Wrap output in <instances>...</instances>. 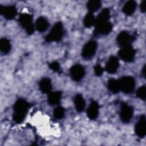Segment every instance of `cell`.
Segmentation results:
<instances>
[{"instance_id": "6da1fadb", "label": "cell", "mask_w": 146, "mask_h": 146, "mask_svg": "<svg viewBox=\"0 0 146 146\" xmlns=\"http://www.w3.org/2000/svg\"><path fill=\"white\" fill-rule=\"evenodd\" d=\"M110 10L108 8L103 9L95 19L94 34L95 35H106L109 34L113 28V25L110 22Z\"/></svg>"}, {"instance_id": "7a4b0ae2", "label": "cell", "mask_w": 146, "mask_h": 146, "mask_svg": "<svg viewBox=\"0 0 146 146\" xmlns=\"http://www.w3.org/2000/svg\"><path fill=\"white\" fill-rule=\"evenodd\" d=\"M30 107L31 104L23 98L17 99L13 106V121L17 124L22 123Z\"/></svg>"}, {"instance_id": "3957f363", "label": "cell", "mask_w": 146, "mask_h": 146, "mask_svg": "<svg viewBox=\"0 0 146 146\" xmlns=\"http://www.w3.org/2000/svg\"><path fill=\"white\" fill-rule=\"evenodd\" d=\"M64 34L63 27L61 22H56L51 28L49 33L45 38L46 42H59L62 39Z\"/></svg>"}, {"instance_id": "277c9868", "label": "cell", "mask_w": 146, "mask_h": 146, "mask_svg": "<svg viewBox=\"0 0 146 146\" xmlns=\"http://www.w3.org/2000/svg\"><path fill=\"white\" fill-rule=\"evenodd\" d=\"M18 22L28 35H31L34 32L33 23V17L28 13H22L19 15Z\"/></svg>"}, {"instance_id": "5b68a950", "label": "cell", "mask_w": 146, "mask_h": 146, "mask_svg": "<svg viewBox=\"0 0 146 146\" xmlns=\"http://www.w3.org/2000/svg\"><path fill=\"white\" fill-rule=\"evenodd\" d=\"M120 90L125 94L131 93L135 87V80L131 76H124L119 80Z\"/></svg>"}, {"instance_id": "8992f818", "label": "cell", "mask_w": 146, "mask_h": 146, "mask_svg": "<svg viewBox=\"0 0 146 146\" xmlns=\"http://www.w3.org/2000/svg\"><path fill=\"white\" fill-rule=\"evenodd\" d=\"M98 47V43L95 40H90L83 46L82 50V56L83 59L89 60L95 55Z\"/></svg>"}, {"instance_id": "52a82bcc", "label": "cell", "mask_w": 146, "mask_h": 146, "mask_svg": "<svg viewBox=\"0 0 146 146\" xmlns=\"http://www.w3.org/2000/svg\"><path fill=\"white\" fill-rule=\"evenodd\" d=\"M133 108L132 106L125 102L120 104V118L123 123H128L133 117Z\"/></svg>"}, {"instance_id": "ba28073f", "label": "cell", "mask_w": 146, "mask_h": 146, "mask_svg": "<svg viewBox=\"0 0 146 146\" xmlns=\"http://www.w3.org/2000/svg\"><path fill=\"white\" fill-rule=\"evenodd\" d=\"M136 50L131 46H127L123 47L119 51L118 55L121 59L125 62H132L135 56Z\"/></svg>"}, {"instance_id": "9c48e42d", "label": "cell", "mask_w": 146, "mask_h": 146, "mask_svg": "<svg viewBox=\"0 0 146 146\" xmlns=\"http://www.w3.org/2000/svg\"><path fill=\"white\" fill-rule=\"evenodd\" d=\"M86 74V71L83 66L80 64L73 65L70 69V75L74 81L81 80Z\"/></svg>"}, {"instance_id": "30bf717a", "label": "cell", "mask_w": 146, "mask_h": 146, "mask_svg": "<svg viewBox=\"0 0 146 146\" xmlns=\"http://www.w3.org/2000/svg\"><path fill=\"white\" fill-rule=\"evenodd\" d=\"M135 39V37L125 31H121L117 36L116 41L121 47L131 46V43Z\"/></svg>"}, {"instance_id": "8fae6325", "label": "cell", "mask_w": 146, "mask_h": 146, "mask_svg": "<svg viewBox=\"0 0 146 146\" xmlns=\"http://www.w3.org/2000/svg\"><path fill=\"white\" fill-rule=\"evenodd\" d=\"M0 13L7 20L14 19L17 14V10L14 5L0 6Z\"/></svg>"}, {"instance_id": "7c38bea8", "label": "cell", "mask_w": 146, "mask_h": 146, "mask_svg": "<svg viewBox=\"0 0 146 146\" xmlns=\"http://www.w3.org/2000/svg\"><path fill=\"white\" fill-rule=\"evenodd\" d=\"M135 132L140 138H144L146 135V119L144 115H141L135 126Z\"/></svg>"}, {"instance_id": "4fadbf2b", "label": "cell", "mask_w": 146, "mask_h": 146, "mask_svg": "<svg viewBox=\"0 0 146 146\" xmlns=\"http://www.w3.org/2000/svg\"><path fill=\"white\" fill-rule=\"evenodd\" d=\"M119 67V62L117 57L115 56H111L105 67V70L110 74H115Z\"/></svg>"}, {"instance_id": "5bb4252c", "label": "cell", "mask_w": 146, "mask_h": 146, "mask_svg": "<svg viewBox=\"0 0 146 146\" xmlns=\"http://www.w3.org/2000/svg\"><path fill=\"white\" fill-rule=\"evenodd\" d=\"M99 106L97 102L92 100L87 109V115L90 120L96 119L99 115Z\"/></svg>"}, {"instance_id": "9a60e30c", "label": "cell", "mask_w": 146, "mask_h": 146, "mask_svg": "<svg viewBox=\"0 0 146 146\" xmlns=\"http://www.w3.org/2000/svg\"><path fill=\"white\" fill-rule=\"evenodd\" d=\"M39 87L43 94H49L52 90L51 80L48 78H42L39 83Z\"/></svg>"}, {"instance_id": "2e32d148", "label": "cell", "mask_w": 146, "mask_h": 146, "mask_svg": "<svg viewBox=\"0 0 146 146\" xmlns=\"http://www.w3.org/2000/svg\"><path fill=\"white\" fill-rule=\"evenodd\" d=\"M49 27V22L48 20L41 16L39 17L35 22V27L37 31L40 33H43L47 30Z\"/></svg>"}, {"instance_id": "e0dca14e", "label": "cell", "mask_w": 146, "mask_h": 146, "mask_svg": "<svg viewBox=\"0 0 146 146\" xmlns=\"http://www.w3.org/2000/svg\"><path fill=\"white\" fill-rule=\"evenodd\" d=\"M62 98V92L60 91H56L54 92H50L48 94L47 102L50 105L54 106L60 103Z\"/></svg>"}, {"instance_id": "ac0fdd59", "label": "cell", "mask_w": 146, "mask_h": 146, "mask_svg": "<svg viewBox=\"0 0 146 146\" xmlns=\"http://www.w3.org/2000/svg\"><path fill=\"white\" fill-rule=\"evenodd\" d=\"M136 2L135 1L130 0L124 4L122 8V11L126 15L130 16L134 13L136 10Z\"/></svg>"}, {"instance_id": "d6986e66", "label": "cell", "mask_w": 146, "mask_h": 146, "mask_svg": "<svg viewBox=\"0 0 146 146\" xmlns=\"http://www.w3.org/2000/svg\"><path fill=\"white\" fill-rule=\"evenodd\" d=\"M74 103L75 108L78 112H81L84 110L86 106V102L83 96L80 94H78L75 96Z\"/></svg>"}, {"instance_id": "ffe728a7", "label": "cell", "mask_w": 146, "mask_h": 146, "mask_svg": "<svg viewBox=\"0 0 146 146\" xmlns=\"http://www.w3.org/2000/svg\"><path fill=\"white\" fill-rule=\"evenodd\" d=\"M107 88L112 94H117L120 91L119 80L115 79H110L107 82Z\"/></svg>"}, {"instance_id": "44dd1931", "label": "cell", "mask_w": 146, "mask_h": 146, "mask_svg": "<svg viewBox=\"0 0 146 146\" xmlns=\"http://www.w3.org/2000/svg\"><path fill=\"white\" fill-rule=\"evenodd\" d=\"M11 48L10 42L9 39L2 38L0 39V50L3 54H8Z\"/></svg>"}, {"instance_id": "7402d4cb", "label": "cell", "mask_w": 146, "mask_h": 146, "mask_svg": "<svg viewBox=\"0 0 146 146\" xmlns=\"http://www.w3.org/2000/svg\"><path fill=\"white\" fill-rule=\"evenodd\" d=\"M102 6V2L99 0H90L87 3V7L89 12L94 13L98 10Z\"/></svg>"}, {"instance_id": "603a6c76", "label": "cell", "mask_w": 146, "mask_h": 146, "mask_svg": "<svg viewBox=\"0 0 146 146\" xmlns=\"http://www.w3.org/2000/svg\"><path fill=\"white\" fill-rule=\"evenodd\" d=\"M96 18L92 13L88 12L84 17L83 19V24L86 28H90L95 25Z\"/></svg>"}, {"instance_id": "cb8c5ba5", "label": "cell", "mask_w": 146, "mask_h": 146, "mask_svg": "<svg viewBox=\"0 0 146 146\" xmlns=\"http://www.w3.org/2000/svg\"><path fill=\"white\" fill-rule=\"evenodd\" d=\"M65 114L64 109L61 106L56 107L53 111L54 117L56 119H62L64 117Z\"/></svg>"}, {"instance_id": "d4e9b609", "label": "cell", "mask_w": 146, "mask_h": 146, "mask_svg": "<svg viewBox=\"0 0 146 146\" xmlns=\"http://www.w3.org/2000/svg\"><path fill=\"white\" fill-rule=\"evenodd\" d=\"M145 91H146V87L145 85H143L140 86L136 91V96L140 99L143 100H145Z\"/></svg>"}, {"instance_id": "484cf974", "label": "cell", "mask_w": 146, "mask_h": 146, "mask_svg": "<svg viewBox=\"0 0 146 146\" xmlns=\"http://www.w3.org/2000/svg\"><path fill=\"white\" fill-rule=\"evenodd\" d=\"M48 66L51 70L55 72H60L61 71V67L60 66L59 63L56 61H53L49 63Z\"/></svg>"}, {"instance_id": "4316f807", "label": "cell", "mask_w": 146, "mask_h": 146, "mask_svg": "<svg viewBox=\"0 0 146 146\" xmlns=\"http://www.w3.org/2000/svg\"><path fill=\"white\" fill-rule=\"evenodd\" d=\"M94 72H95V75L97 76H101L103 73V68H102V67L99 64H96L94 67Z\"/></svg>"}, {"instance_id": "83f0119b", "label": "cell", "mask_w": 146, "mask_h": 146, "mask_svg": "<svg viewBox=\"0 0 146 146\" xmlns=\"http://www.w3.org/2000/svg\"><path fill=\"white\" fill-rule=\"evenodd\" d=\"M140 10L143 13H145L146 11V1H143L140 6Z\"/></svg>"}, {"instance_id": "f1b7e54d", "label": "cell", "mask_w": 146, "mask_h": 146, "mask_svg": "<svg viewBox=\"0 0 146 146\" xmlns=\"http://www.w3.org/2000/svg\"><path fill=\"white\" fill-rule=\"evenodd\" d=\"M145 68H146V65L144 64V66L143 67L142 71H141L142 75H143V77H144V78H145Z\"/></svg>"}]
</instances>
